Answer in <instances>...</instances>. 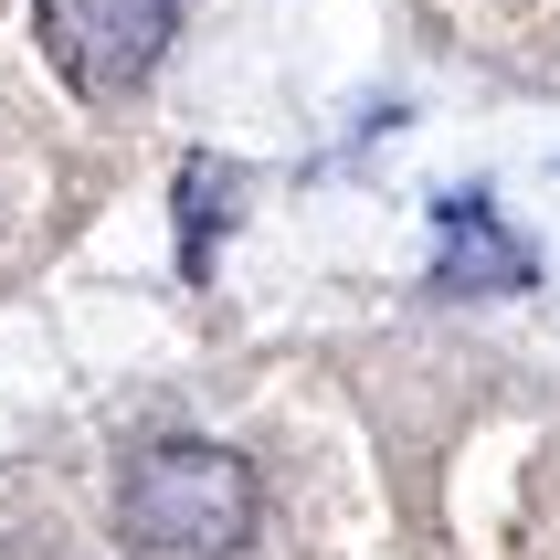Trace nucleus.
<instances>
[{"label": "nucleus", "mask_w": 560, "mask_h": 560, "mask_svg": "<svg viewBox=\"0 0 560 560\" xmlns=\"http://www.w3.org/2000/svg\"><path fill=\"white\" fill-rule=\"evenodd\" d=\"M117 539L138 560H222L254 539V466L212 434H159L117 476Z\"/></svg>", "instance_id": "f257e3e1"}, {"label": "nucleus", "mask_w": 560, "mask_h": 560, "mask_svg": "<svg viewBox=\"0 0 560 560\" xmlns=\"http://www.w3.org/2000/svg\"><path fill=\"white\" fill-rule=\"evenodd\" d=\"M180 32V0H32V43L85 106H117L159 74Z\"/></svg>", "instance_id": "f03ea898"}, {"label": "nucleus", "mask_w": 560, "mask_h": 560, "mask_svg": "<svg viewBox=\"0 0 560 560\" xmlns=\"http://www.w3.org/2000/svg\"><path fill=\"white\" fill-rule=\"evenodd\" d=\"M434 222H444L434 285H466V296H508V285H529V244L498 222V201H487V190H455Z\"/></svg>", "instance_id": "7ed1b4c3"}, {"label": "nucleus", "mask_w": 560, "mask_h": 560, "mask_svg": "<svg viewBox=\"0 0 560 560\" xmlns=\"http://www.w3.org/2000/svg\"><path fill=\"white\" fill-rule=\"evenodd\" d=\"M233 190H244L233 159H190L180 170V265L190 276H212V244H222V222H233Z\"/></svg>", "instance_id": "20e7f679"}]
</instances>
